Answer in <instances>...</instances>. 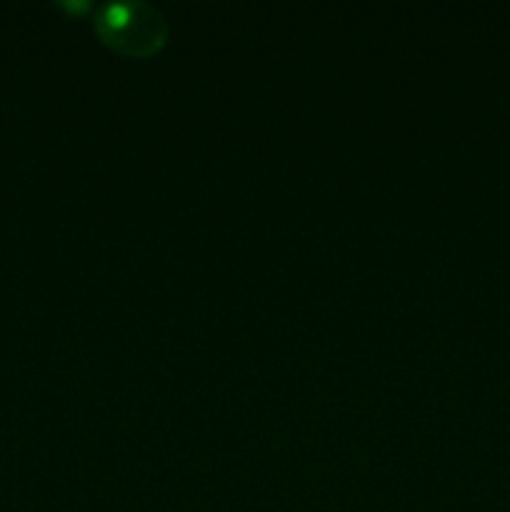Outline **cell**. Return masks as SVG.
Masks as SVG:
<instances>
[{"label": "cell", "instance_id": "6da1fadb", "mask_svg": "<svg viewBox=\"0 0 510 512\" xmlns=\"http://www.w3.org/2000/svg\"><path fill=\"white\" fill-rule=\"evenodd\" d=\"M95 30L118 53L148 58L168 40V20L163 10L145 0H115L95 13Z\"/></svg>", "mask_w": 510, "mask_h": 512}]
</instances>
